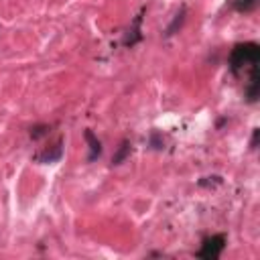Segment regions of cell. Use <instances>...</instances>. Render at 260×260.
Wrapping results in <instances>:
<instances>
[{"mask_svg": "<svg viewBox=\"0 0 260 260\" xmlns=\"http://www.w3.org/2000/svg\"><path fill=\"white\" fill-rule=\"evenodd\" d=\"M61 157H63V141H61V139H57V141H55V144H51V146H47V148L43 150V153L35 155V161L49 165V163H57Z\"/></svg>", "mask_w": 260, "mask_h": 260, "instance_id": "cell-3", "label": "cell"}, {"mask_svg": "<svg viewBox=\"0 0 260 260\" xmlns=\"http://www.w3.org/2000/svg\"><path fill=\"white\" fill-rule=\"evenodd\" d=\"M258 59H260V47L258 43H240L234 47L230 55V67L232 71L238 73L242 67L246 65H258Z\"/></svg>", "mask_w": 260, "mask_h": 260, "instance_id": "cell-1", "label": "cell"}, {"mask_svg": "<svg viewBox=\"0 0 260 260\" xmlns=\"http://www.w3.org/2000/svg\"><path fill=\"white\" fill-rule=\"evenodd\" d=\"M258 94H260V73H258V65H252L250 81L246 86V98H248V102L254 104L258 100Z\"/></svg>", "mask_w": 260, "mask_h": 260, "instance_id": "cell-4", "label": "cell"}, {"mask_svg": "<svg viewBox=\"0 0 260 260\" xmlns=\"http://www.w3.org/2000/svg\"><path fill=\"white\" fill-rule=\"evenodd\" d=\"M150 144H153L155 148H163V141H159V132L150 134Z\"/></svg>", "mask_w": 260, "mask_h": 260, "instance_id": "cell-12", "label": "cell"}, {"mask_svg": "<svg viewBox=\"0 0 260 260\" xmlns=\"http://www.w3.org/2000/svg\"><path fill=\"white\" fill-rule=\"evenodd\" d=\"M258 134H260V130H254V134H252V142H250L252 148H256V144H258Z\"/></svg>", "mask_w": 260, "mask_h": 260, "instance_id": "cell-13", "label": "cell"}, {"mask_svg": "<svg viewBox=\"0 0 260 260\" xmlns=\"http://www.w3.org/2000/svg\"><path fill=\"white\" fill-rule=\"evenodd\" d=\"M130 142L128 141H122V144L118 146V150L114 153V157H112V165H122L126 159H128V155H130Z\"/></svg>", "mask_w": 260, "mask_h": 260, "instance_id": "cell-7", "label": "cell"}, {"mask_svg": "<svg viewBox=\"0 0 260 260\" xmlns=\"http://www.w3.org/2000/svg\"><path fill=\"white\" fill-rule=\"evenodd\" d=\"M185 12H187V8L185 6H181V10L175 15V19H173V23L167 26V37H171V35H175L177 33V29H181V24H183V21H185Z\"/></svg>", "mask_w": 260, "mask_h": 260, "instance_id": "cell-8", "label": "cell"}, {"mask_svg": "<svg viewBox=\"0 0 260 260\" xmlns=\"http://www.w3.org/2000/svg\"><path fill=\"white\" fill-rule=\"evenodd\" d=\"M222 183V177L220 175H213V177H203L199 179V187H215Z\"/></svg>", "mask_w": 260, "mask_h": 260, "instance_id": "cell-10", "label": "cell"}, {"mask_svg": "<svg viewBox=\"0 0 260 260\" xmlns=\"http://www.w3.org/2000/svg\"><path fill=\"white\" fill-rule=\"evenodd\" d=\"M224 248H226V236L224 234H215L212 238L203 240L201 250L197 252V256L203 258V260H217L220 254L224 252Z\"/></svg>", "mask_w": 260, "mask_h": 260, "instance_id": "cell-2", "label": "cell"}, {"mask_svg": "<svg viewBox=\"0 0 260 260\" xmlns=\"http://www.w3.org/2000/svg\"><path fill=\"white\" fill-rule=\"evenodd\" d=\"M86 141H88V144H90V157H88V161L94 163L95 159L102 155V142L95 139V134H94L90 128L86 130Z\"/></svg>", "mask_w": 260, "mask_h": 260, "instance_id": "cell-6", "label": "cell"}, {"mask_svg": "<svg viewBox=\"0 0 260 260\" xmlns=\"http://www.w3.org/2000/svg\"><path fill=\"white\" fill-rule=\"evenodd\" d=\"M45 134H49V126L47 124H39V126L31 128V139L33 141H39L41 136H45Z\"/></svg>", "mask_w": 260, "mask_h": 260, "instance_id": "cell-11", "label": "cell"}, {"mask_svg": "<svg viewBox=\"0 0 260 260\" xmlns=\"http://www.w3.org/2000/svg\"><path fill=\"white\" fill-rule=\"evenodd\" d=\"M141 23H142V12H141V15L132 21V26H130V31H128V37H126V41H124V45H126V47L136 45V43H139V41L142 39V33H141Z\"/></svg>", "mask_w": 260, "mask_h": 260, "instance_id": "cell-5", "label": "cell"}, {"mask_svg": "<svg viewBox=\"0 0 260 260\" xmlns=\"http://www.w3.org/2000/svg\"><path fill=\"white\" fill-rule=\"evenodd\" d=\"M258 6V0H234V8L238 12H252Z\"/></svg>", "mask_w": 260, "mask_h": 260, "instance_id": "cell-9", "label": "cell"}]
</instances>
